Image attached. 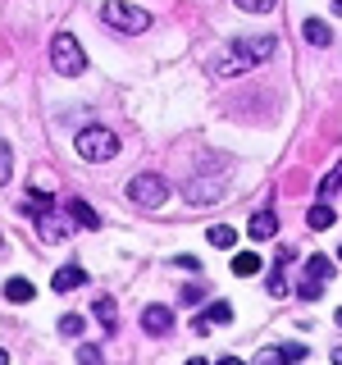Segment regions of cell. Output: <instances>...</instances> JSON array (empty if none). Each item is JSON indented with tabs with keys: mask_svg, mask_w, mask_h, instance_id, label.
Returning <instances> with one entry per match:
<instances>
[{
	"mask_svg": "<svg viewBox=\"0 0 342 365\" xmlns=\"http://www.w3.org/2000/svg\"><path fill=\"white\" fill-rule=\"evenodd\" d=\"M9 169H14V160H9V142H5V151H0V182H9Z\"/></svg>",
	"mask_w": 342,
	"mask_h": 365,
	"instance_id": "obj_28",
	"label": "cell"
},
{
	"mask_svg": "<svg viewBox=\"0 0 342 365\" xmlns=\"http://www.w3.org/2000/svg\"><path fill=\"white\" fill-rule=\"evenodd\" d=\"M224 192H228L224 178H187L182 182V197H187L192 205H210V201H219Z\"/></svg>",
	"mask_w": 342,
	"mask_h": 365,
	"instance_id": "obj_7",
	"label": "cell"
},
{
	"mask_svg": "<svg viewBox=\"0 0 342 365\" xmlns=\"http://www.w3.org/2000/svg\"><path fill=\"white\" fill-rule=\"evenodd\" d=\"M333 365H342V347H333Z\"/></svg>",
	"mask_w": 342,
	"mask_h": 365,
	"instance_id": "obj_30",
	"label": "cell"
},
{
	"mask_svg": "<svg viewBox=\"0 0 342 365\" xmlns=\"http://www.w3.org/2000/svg\"><path fill=\"white\" fill-rule=\"evenodd\" d=\"M256 365H288V356H283V347H265L256 356Z\"/></svg>",
	"mask_w": 342,
	"mask_h": 365,
	"instance_id": "obj_26",
	"label": "cell"
},
{
	"mask_svg": "<svg viewBox=\"0 0 342 365\" xmlns=\"http://www.w3.org/2000/svg\"><path fill=\"white\" fill-rule=\"evenodd\" d=\"M333 269L338 265L328 256H311V260H306V279H301L296 292H301L306 302H319V297H324V279H333Z\"/></svg>",
	"mask_w": 342,
	"mask_h": 365,
	"instance_id": "obj_5",
	"label": "cell"
},
{
	"mask_svg": "<svg viewBox=\"0 0 342 365\" xmlns=\"http://www.w3.org/2000/svg\"><path fill=\"white\" fill-rule=\"evenodd\" d=\"M251 68H256V60H251L247 51H237V46L214 60V73H219V78H242V73H251Z\"/></svg>",
	"mask_w": 342,
	"mask_h": 365,
	"instance_id": "obj_8",
	"label": "cell"
},
{
	"mask_svg": "<svg viewBox=\"0 0 342 365\" xmlns=\"http://www.w3.org/2000/svg\"><path fill=\"white\" fill-rule=\"evenodd\" d=\"M233 5L242 9V14H265V9H274L279 0H233Z\"/></svg>",
	"mask_w": 342,
	"mask_h": 365,
	"instance_id": "obj_23",
	"label": "cell"
},
{
	"mask_svg": "<svg viewBox=\"0 0 342 365\" xmlns=\"http://www.w3.org/2000/svg\"><path fill=\"white\" fill-rule=\"evenodd\" d=\"M187 365H210V361H201V356H192V361H187Z\"/></svg>",
	"mask_w": 342,
	"mask_h": 365,
	"instance_id": "obj_31",
	"label": "cell"
},
{
	"mask_svg": "<svg viewBox=\"0 0 342 365\" xmlns=\"http://www.w3.org/2000/svg\"><path fill=\"white\" fill-rule=\"evenodd\" d=\"M301 37L311 41V46H328V41H333V32H328L324 19H306V23H301Z\"/></svg>",
	"mask_w": 342,
	"mask_h": 365,
	"instance_id": "obj_14",
	"label": "cell"
},
{
	"mask_svg": "<svg viewBox=\"0 0 342 365\" xmlns=\"http://www.w3.org/2000/svg\"><path fill=\"white\" fill-rule=\"evenodd\" d=\"M73 228H78V220H73V215H60V210H46V215H37V237H41V242H64V237L68 233H73Z\"/></svg>",
	"mask_w": 342,
	"mask_h": 365,
	"instance_id": "obj_6",
	"label": "cell"
},
{
	"mask_svg": "<svg viewBox=\"0 0 342 365\" xmlns=\"http://www.w3.org/2000/svg\"><path fill=\"white\" fill-rule=\"evenodd\" d=\"M338 260H342V247H338Z\"/></svg>",
	"mask_w": 342,
	"mask_h": 365,
	"instance_id": "obj_33",
	"label": "cell"
},
{
	"mask_svg": "<svg viewBox=\"0 0 342 365\" xmlns=\"http://www.w3.org/2000/svg\"><path fill=\"white\" fill-rule=\"evenodd\" d=\"M247 233L256 237V242L274 237V233H279V220H274V210H256V215H251V224H247Z\"/></svg>",
	"mask_w": 342,
	"mask_h": 365,
	"instance_id": "obj_12",
	"label": "cell"
},
{
	"mask_svg": "<svg viewBox=\"0 0 342 365\" xmlns=\"http://www.w3.org/2000/svg\"><path fill=\"white\" fill-rule=\"evenodd\" d=\"M128 201L146 205V210H160V205L169 201V182L160 178V174H137V178L128 182Z\"/></svg>",
	"mask_w": 342,
	"mask_h": 365,
	"instance_id": "obj_4",
	"label": "cell"
},
{
	"mask_svg": "<svg viewBox=\"0 0 342 365\" xmlns=\"http://www.w3.org/2000/svg\"><path fill=\"white\" fill-rule=\"evenodd\" d=\"M338 324H342V311H338Z\"/></svg>",
	"mask_w": 342,
	"mask_h": 365,
	"instance_id": "obj_32",
	"label": "cell"
},
{
	"mask_svg": "<svg viewBox=\"0 0 342 365\" xmlns=\"http://www.w3.org/2000/svg\"><path fill=\"white\" fill-rule=\"evenodd\" d=\"M260 265H265V260H260L256 251H242V256H233V274H237V279H251V274H260Z\"/></svg>",
	"mask_w": 342,
	"mask_h": 365,
	"instance_id": "obj_18",
	"label": "cell"
},
{
	"mask_svg": "<svg viewBox=\"0 0 342 365\" xmlns=\"http://www.w3.org/2000/svg\"><path fill=\"white\" fill-rule=\"evenodd\" d=\"M233 46H237V51H247V55H251L256 64H260V60H269V55H274V37H237Z\"/></svg>",
	"mask_w": 342,
	"mask_h": 365,
	"instance_id": "obj_13",
	"label": "cell"
},
{
	"mask_svg": "<svg viewBox=\"0 0 342 365\" xmlns=\"http://www.w3.org/2000/svg\"><path fill=\"white\" fill-rule=\"evenodd\" d=\"M338 192H342V165H333L324 174V182H319V201H333Z\"/></svg>",
	"mask_w": 342,
	"mask_h": 365,
	"instance_id": "obj_20",
	"label": "cell"
},
{
	"mask_svg": "<svg viewBox=\"0 0 342 365\" xmlns=\"http://www.w3.org/2000/svg\"><path fill=\"white\" fill-rule=\"evenodd\" d=\"M73 151L83 160H91V165H105V160L119 155V137H114L110 128H83L78 142H73Z\"/></svg>",
	"mask_w": 342,
	"mask_h": 365,
	"instance_id": "obj_1",
	"label": "cell"
},
{
	"mask_svg": "<svg viewBox=\"0 0 342 365\" xmlns=\"http://www.w3.org/2000/svg\"><path fill=\"white\" fill-rule=\"evenodd\" d=\"M306 224H311L315 233H324V228L333 224V210H328V201H315L311 210H306Z\"/></svg>",
	"mask_w": 342,
	"mask_h": 365,
	"instance_id": "obj_17",
	"label": "cell"
},
{
	"mask_svg": "<svg viewBox=\"0 0 342 365\" xmlns=\"http://www.w3.org/2000/svg\"><path fill=\"white\" fill-rule=\"evenodd\" d=\"M100 19H105L110 28H119V32H146L155 23L146 9H133V5H123V0H105V5H100Z\"/></svg>",
	"mask_w": 342,
	"mask_h": 365,
	"instance_id": "obj_3",
	"label": "cell"
},
{
	"mask_svg": "<svg viewBox=\"0 0 342 365\" xmlns=\"http://www.w3.org/2000/svg\"><path fill=\"white\" fill-rule=\"evenodd\" d=\"M83 329H87L83 315H64V319H60V334H64V338H83Z\"/></svg>",
	"mask_w": 342,
	"mask_h": 365,
	"instance_id": "obj_22",
	"label": "cell"
},
{
	"mask_svg": "<svg viewBox=\"0 0 342 365\" xmlns=\"http://www.w3.org/2000/svg\"><path fill=\"white\" fill-rule=\"evenodd\" d=\"M205 237H210V247H233V242H237V228H228V224H214Z\"/></svg>",
	"mask_w": 342,
	"mask_h": 365,
	"instance_id": "obj_21",
	"label": "cell"
},
{
	"mask_svg": "<svg viewBox=\"0 0 342 365\" xmlns=\"http://www.w3.org/2000/svg\"><path fill=\"white\" fill-rule=\"evenodd\" d=\"M5 302H14V306L32 302V283L28 279H5Z\"/></svg>",
	"mask_w": 342,
	"mask_h": 365,
	"instance_id": "obj_19",
	"label": "cell"
},
{
	"mask_svg": "<svg viewBox=\"0 0 342 365\" xmlns=\"http://www.w3.org/2000/svg\"><path fill=\"white\" fill-rule=\"evenodd\" d=\"M83 283H87V269L83 265H64V269H55L51 288L55 292H73V288H83Z\"/></svg>",
	"mask_w": 342,
	"mask_h": 365,
	"instance_id": "obj_11",
	"label": "cell"
},
{
	"mask_svg": "<svg viewBox=\"0 0 342 365\" xmlns=\"http://www.w3.org/2000/svg\"><path fill=\"white\" fill-rule=\"evenodd\" d=\"M219 365H247V361H237V356H224V361H219Z\"/></svg>",
	"mask_w": 342,
	"mask_h": 365,
	"instance_id": "obj_29",
	"label": "cell"
},
{
	"mask_svg": "<svg viewBox=\"0 0 342 365\" xmlns=\"http://www.w3.org/2000/svg\"><path fill=\"white\" fill-rule=\"evenodd\" d=\"M178 302H182V306H201V302H205V292H201V288H182Z\"/></svg>",
	"mask_w": 342,
	"mask_h": 365,
	"instance_id": "obj_27",
	"label": "cell"
},
{
	"mask_svg": "<svg viewBox=\"0 0 342 365\" xmlns=\"http://www.w3.org/2000/svg\"><path fill=\"white\" fill-rule=\"evenodd\" d=\"M142 329L146 334H169V329H174V311H169V306H146L142 311Z\"/></svg>",
	"mask_w": 342,
	"mask_h": 365,
	"instance_id": "obj_10",
	"label": "cell"
},
{
	"mask_svg": "<svg viewBox=\"0 0 342 365\" xmlns=\"http://www.w3.org/2000/svg\"><path fill=\"white\" fill-rule=\"evenodd\" d=\"M51 64H55V73H64V78H78L87 68V55H83V46H78V37H68V32H60V37L51 41Z\"/></svg>",
	"mask_w": 342,
	"mask_h": 365,
	"instance_id": "obj_2",
	"label": "cell"
},
{
	"mask_svg": "<svg viewBox=\"0 0 342 365\" xmlns=\"http://www.w3.org/2000/svg\"><path fill=\"white\" fill-rule=\"evenodd\" d=\"M68 215H73V220L83 224V228H100V215L91 210V205H87L83 197H73V201H68Z\"/></svg>",
	"mask_w": 342,
	"mask_h": 365,
	"instance_id": "obj_16",
	"label": "cell"
},
{
	"mask_svg": "<svg viewBox=\"0 0 342 365\" xmlns=\"http://www.w3.org/2000/svg\"><path fill=\"white\" fill-rule=\"evenodd\" d=\"M91 311H96V319L110 329V334H119V306H114L110 297H96V306H91Z\"/></svg>",
	"mask_w": 342,
	"mask_h": 365,
	"instance_id": "obj_15",
	"label": "cell"
},
{
	"mask_svg": "<svg viewBox=\"0 0 342 365\" xmlns=\"http://www.w3.org/2000/svg\"><path fill=\"white\" fill-rule=\"evenodd\" d=\"M228 319H233V306H228V302H210V306H205V315L192 319V329H197V334H210L214 324H228Z\"/></svg>",
	"mask_w": 342,
	"mask_h": 365,
	"instance_id": "obj_9",
	"label": "cell"
},
{
	"mask_svg": "<svg viewBox=\"0 0 342 365\" xmlns=\"http://www.w3.org/2000/svg\"><path fill=\"white\" fill-rule=\"evenodd\" d=\"M283 356H288V365H296V361L311 356V347H306V342H283Z\"/></svg>",
	"mask_w": 342,
	"mask_h": 365,
	"instance_id": "obj_25",
	"label": "cell"
},
{
	"mask_svg": "<svg viewBox=\"0 0 342 365\" xmlns=\"http://www.w3.org/2000/svg\"><path fill=\"white\" fill-rule=\"evenodd\" d=\"M78 365H105V356H100V347L83 342V347H78Z\"/></svg>",
	"mask_w": 342,
	"mask_h": 365,
	"instance_id": "obj_24",
	"label": "cell"
}]
</instances>
